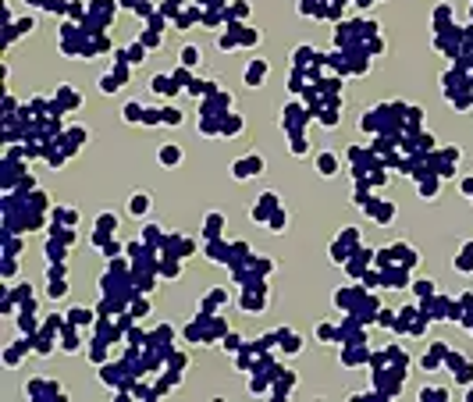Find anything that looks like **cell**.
<instances>
[{"label":"cell","mask_w":473,"mask_h":402,"mask_svg":"<svg viewBox=\"0 0 473 402\" xmlns=\"http://www.w3.org/2000/svg\"><path fill=\"white\" fill-rule=\"evenodd\" d=\"M146 207H149V196H135V199H132V210H135V214L146 210Z\"/></svg>","instance_id":"1"}]
</instances>
